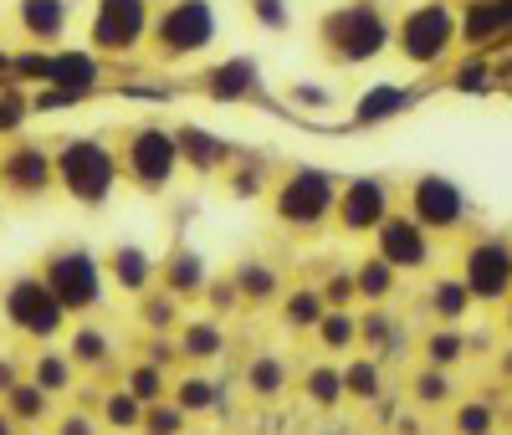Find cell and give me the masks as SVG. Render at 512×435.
I'll return each mask as SVG.
<instances>
[{"mask_svg": "<svg viewBox=\"0 0 512 435\" xmlns=\"http://www.w3.org/2000/svg\"><path fill=\"white\" fill-rule=\"evenodd\" d=\"M333 210H338V180L318 164L287 169L272 190V215L287 231H318L333 221Z\"/></svg>", "mask_w": 512, "mask_h": 435, "instance_id": "1", "label": "cell"}, {"mask_svg": "<svg viewBox=\"0 0 512 435\" xmlns=\"http://www.w3.org/2000/svg\"><path fill=\"white\" fill-rule=\"evenodd\" d=\"M323 41H328V52H333L338 62L359 67V62H374L384 47H390L395 31H390V21L379 16V6H369V0H354V6H338V11L323 21Z\"/></svg>", "mask_w": 512, "mask_h": 435, "instance_id": "2", "label": "cell"}, {"mask_svg": "<svg viewBox=\"0 0 512 435\" xmlns=\"http://www.w3.org/2000/svg\"><path fill=\"white\" fill-rule=\"evenodd\" d=\"M461 282L477 308H502L512 297V241L507 236H477L461 251Z\"/></svg>", "mask_w": 512, "mask_h": 435, "instance_id": "3", "label": "cell"}, {"mask_svg": "<svg viewBox=\"0 0 512 435\" xmlns=\"http://www.w3.org/2000/svg\"><path fill=\"white\" fill-rule=\"evenodd\" d=\"M57 174H62V185L72 200L82 205H103L113 195V180H118V159L108 144L98 139H72L62 154H57Z\"/></svg>", "mask_w": 512, "mask_h": 435, "instance_id": "4", "label": "cell"}, {"mask_svg": "<svg viewBox=\"0 0 512 435\" xmlns=\"http://www.w3.org/2000/svg\"><path fill=\"white\" fill-rule=\"evenodd\" d=\"M456 41V16L446 0H425V6H415L400 26H395V52L410 62V67H431L451 52Z\"/></svg>", "mask_w": 512, "mask_h": 435, "instance_id": "5", "label": "cell"}, {"mask_svg": "<svg viewBox=\"0 0 512 435\" xmlns=\"http://www.w3.org/2000/svg\"><path fill=\"white\" fill-rule=\"evenodd\" d=\"M405 215L431 231V236H451L466 226V215H472V205H466L461 185H451L446 174H415L410 180V195H405Z\"/></svg>", "mask_w": 512, "mask_h": 435, "instance_id": "6", "label": "cell"}, {"mask_svg": "<svg viewBox=\"0 0 512 435\" xmlns=\"http://www.w3.org/2000/svg\"><path fill=\"white\" fill-rule=\"evenodd\" d=\"M395 215V190L379 174H354V180L338 185V210L333 221L344 236H374L384 221Z\"/></svg>", "mask_w": 512, "mask_h": 435, "instance_id": "7", "label": "cell"}, {"mask_svg": "<svg viewBox=\"0 0 512 435\" xmlns=\"http://www.w3.org/2000/svg\"><path fill=\"white\" fill-rule=\"evenodd\" d=\"M123 169H128V180H134L139 190H164L180 174V144H175V134L159 128V123L134 128L128 154H123Z\"/></svg>", "mask_w": 512, "mask_h": 435, "instance_id": "8", "label": "cell"}, {"mask_svg": "<svg viewBox=\"0 0 512 435\" xmlns=\"http://www.w3.org/2000/svg\"><path fill=\"white\" fill-rule=\"evenodd\" d=\"M52 297L62 302V313H88L103 302V267L88 256V251H57L47 261V277Z\"/></svg>", "mask_w": 512, "mask_h": 435, "instance_id": "9", "label": "cell"}, {"mask_svg": "<svg viewBox=\"0 0 512 435\" xmlns=\"http://www.w3.org/2000/svg\"><path fill=\"white\" fill-rule=\"evenodd\" d=\"M374 256H379V261H390L400 277H405V272H425V267L436 261V236H431V231H420L405 210H395L390 221L374 231Z\"/></svg>", "mask_w": 512, "mask_h": 435, "instance_id": "10", "label": "cell"}, {"mask_svg": "<svg viewBox=\"0 0 512 435\" xmlns=\"http://www.w3.org/2000/svg\"><path fill=\"white\" fill-rule=\"evenodd\" d=\"M216 41V11L210 0H175L159 21V47L169 57H195Z\"/></svg>", "mask_w": 512, "mask_h": 435, "instance_id": "11", "label": "cell"}, {"mask_svg": "<svg viewBox=\"0 0 512 435\" xmlns=\"http://www.w3.org/2000/svg\"><path fill=\"white\" fill-rule=\"evenodd\" d=\"M6 318L21 328V333H31V338H52V333H62V302L52 297V287L41 282V277H21V282H11V292H6Z\"/></svg>", "mask_w": 512, "mask_h": 435, "instance_id": "12", "label": "cell"}, {"mask_svg": "<svg viewBox=\"0 0 512 435\" xmlns=\"http://www.w3.org/2000/svg\"><path fill=\"white\" fill-rule=\"evenodd\" d=\"M144 26H149V0H98L93 47L98 52H128V47H139Z\"/></svg>", "mask_w": 512, "mask_h": 435, "instance_id": "13", "label": "cell"}, {"mask_svg": "<svg viewBox=\"0 0 512 435\" xmlns=\"http://www.w3.org/2000/svg\"><path fill=\"white\" fill-rule=\"evenodd\" d=\"M410 108V87L405 82H369L359 103H354V128H379Z\"/></svg>", "mask_w": 512, "mask_h": 435, "instance_id": "14", "label": "cell"}, {"mask_svg": "<svg viewBox=\"0 0 512 435\" xmlns=\"http://www.w3.org/2000/svg\"><path fill=\"white\" fill-rule=\"evenodd\" d=\"M461 36L466 47H512V21L497 0H472L461 16Z\"/></svg>", "mask_w": 512, "mask_h": 435, "instance_id": "15", "label": "cell"}, {"mask_svg": "<svg viewBox=\"0 0 512 435\" xmlns=\"http://www.w3.org/2000/svg\"><path fill=\"white\" fill-rule=\"evenodd\" d=\"M175 144H180V164H190L195 174L231 169V144H226V139H216V134H205V128H195V123H185V128H180Z\"/></svg>", "mask_w": 512, "mask_h": 435, "instance_id": "16", "label": "cell"}, {"mask_svg": "<svg viewBox=\"0 0 512 435\" xmlns=\"http://www.w3.org/2000/svg\"><path fill=\"white\" fill-rule=\"evenodd\" d=\"M226 328L216 323V318H195V323H180V333H175V348H180V359H190V364H216L221 354H226Z\"/></svg>", "mask_w": 512, "mask_h": 435, "instance_id": "17", "label": "cell"}, {"mask_svg": "<svg viewBox=\"0 0 512 435\" xmlns=\"http://www.w3.org/2000/svg\"><path fill=\"white\" fill-rule=\"evenodd\" d=\"M205 287H210V272L190 246H175L164 256V292L169 297H200Z\"/></svg>", "mask_w": 512, "mask_h": 435, "instance_id": "18", "label": "cell"}, {"mask_svg": "<svg viewBox=\"0 0 512 435\" xmlns=\"http://www.w3.org/2000/svg\"><path fill=\"white\" fill-rule=\"evenodd\" d=\"M236 292L246 308H267V302H282V272L267 267V261H241V267L231 272Z\"/></svg>", "mask_w": 512, "mask_h": 435, "instance_id": "19", "label": "cell"}, {"mask_svg": "<svg viewBox=\"0 0 512 435\" xmlns=\"http://www.w3.org/2000/svg\"><path fill=\"white\" fill-rule=\"evenodd\" d=\"M425 308H431V318H436L441 328H461V318L472 313L477 302H472V292H466L461 277H436L431 292H425Z\"/></svg>", "mask_w": 512, "mask_h": 435, "instance_id": "20", "label": "cell"}, {"mask_svg": "<svg viewBox=\"0 0 512 435\" xmlns=\"http://www.w3.org/2000/svg\"><path fill=\"white\" fill-rule=\"evenodd\" d=\"M205 93L216 98V103H241V98H251V93H256V62L231 57V62H221V67H210Z\"/></svg>", "mask_w": 512, "mask_h": 435, "instance_id": "21", "label": "cell"}, {"mask_svg": "<svg viewBox=\"0 0 512 435\" xmlns=\"http://www.w3.org/2000/svg\"><path fill=\"white\" fill-rule=\"evenodd\" d=\"M323 318H328V297H323V287H318V282L282 292V323H287L292 333H313Z\"/></svg>", "mask_w": 512, "mask_h": 435, "instance_id": "22", "label": "cell"}, {"mask_svg": "<svg viewBox=\"0 0 512 435\" xmlns=\"http://www.w3.org/2000/svg\"><path fill=\"white\" fill-rule=\"evenodd\" d=\"M354 282H359V297L369 302V308H390V297L400 292V272L390 267V261H379V256H364L359 261Z\"/></svg>", "mask_w": 512, "mask_h": 435, "instance_id": "23", "label": "cell"}, {"mask_svg": "<svg viewBox=\"0 0 512 435\" xmlns=\"http://www.w3.org/2000/svg\"><path fill=\"white\" fill-rule=\"evenodd\" d=\"M47 82H57V93H62V103H67L72 93H88V87L98 82V62H93L88 52H62V57H52Z\"/></svg>", "mask_w": 512, "mask_h": 435, "instance_id": "24", "label": "cell"}, {"mask_svg": "<svg viewBox=\"0 0 512 435\" xmlns=\"http://www.w3.org/2000/svg\"><path fill=\"white\" fill-rule=\"evenodd\" d=\"M108 272H113V282H118L123 292L144 297V292H149V282H154V261H149V251H144V246H118V251L108 256Z\"/></svg>", "mask_w": 512, "mask_h": 435, "instance_id": "25", "label": "cell"}, {"mask_svg": "<svg viewBox=\"0 0 512 435\" xmlns=\"http://www.w3.org/2000/svg\"><path fill=\"white\" fill-rule=\"evenodd\" d=\"M359 343L369 348L374 359H384V354H400V318L390 313V308H369L364 318H359Z\"/></svg>", "mask_w": 512, "mask_h": 435, "instance_id": "26", "label": "cell"}, {"mask_svg": "<svg viewBox=\"0 0 512 435\" xmlns=\"http://www.w3.org/2000/svg\"><path fill=\"white\" fill-rule=\"evenodd\" d=\"M384 395V359H374V354H354L349 364H344V400H379Z\"/></svg>", "mask_w": 512, "mask_h": 435, "instance_id": "27", "label": "cell"}, {"mask_svg": "<svg viewBox=\"0 0 512 435\" xmlns=\"http://www.w3.org/2000/svg\"><path fill=\"white\" fill-rule=\"evenodd\" d=\"M303 395H308L318 410H338V405H344V364H333V359L308 364V374H303Z\"/></svg>", "mask_w": 512, "mask_h": 435, "instance_id": "28", "label": "cell"}, {"mask_svg": "<svg viewBox=\"0 0 512 435\" xmlns=\"http://www.w3.org/2000/svg\"><path fill=\"white\" fill-rule=\"evenodd\" d=\"M57 174V159H47L41 149H16L11 159H6V180L16 185V190H26V195H36L41 185H47Z\"/></svg>", "mask_w": 512, "mask_h": 435, "instance_id": "29", "label": "cell"}, {"mask_svg": "<svg viewBox=\"0 0 512 435\" xmlns=\"http://www.w3.org/2000/svg\"><path fill=\"white\" fill-rule=\"evenodd\" d=\"M313 333H318V343L328 348V354H354L359 348V313L354 308H328V318Z\"/></svg>", "mask_w": 512, "mask_h": 435, "instance_id": "30", "label": "cell"}, {"mask_svg": "<svg viewBox=\"0 0 512 435\" xmlns=\"http://www.w3.org/2000/svg\"><path fill=\"white\" fill-rule=\"evenodd\" d=\"M420 348H425V364L431 369H456L466 354H472V338H466L461 328H431Z\"/></svg>", "mask_w": 512, "mask_h": 435, "instance_id": "31", "label": "cell"}, {"mask_svg": "<svg viewBox=\"0 0 512 435\" xmlns=\"http://www.w3.org/2000/svg\"><path fill=\"white\" fill-rule=\"evenodd\" d=\"M287 364L277 359V354H256L251 364H246V389H251V395L256 400H277L282 395V389H287Z\"/></svg>", "mask_w": 512, "mask_h": 435, "instance_id": "32", "label": "cell"}, {"mask_svg": "<svg viewBox=\"0 0 512 435\" xmlns=\"http://www.w3.org/2000/svg\"><path fill=\"white\" fill-rule=\"evenodd\" d=\"M21 26L36 41H52L67 26V6H62V0H21Z\"/></svg>", "mask_w": 512, "mask_h": 435, "instance_id": "33", "label": "cell"}, {"mask_svg": "<svg viewBox=\"0 0 512 435\" xmlns=\"http://www.w3.org/2000/svg\"><path fill=\"white\" fill-rule=\"evenodd\" d=\"M497 420H502V410L492 400H461L451 415V430L456 435H497Z\"/></svg>", "mask_w": 512, "mask_h": 435, "instance_id": "34", "label": "cell"}, {"mask_svg": "<svg viewBox=\"0 0 512 435\" xmlns=\"http://www.w3.org/2000/svg\"><path fill=\"white\" fill-rule=\"evenodd\" d=\"M451 389H456V384H451V369H431V364L415 369V379H410V395H415V405H425V410L446 405Z\"/></svg>", "mask_w": 512, "mask_h": 435, "instance_id": "35", "label": "cell"}, {"mask_svg": "<svg viewBox=\"0 0 512 435\" xmlns=\"http://www.w3.org/2000/svg\"><path fill=\"white\" fill-rule=\"evenodd\" d=\"M216 395H221V389L210 384L205 374H185V379L175 384V405H180L185 415H195V410H210V405H216Z\"/></svg>", "mask_w": 512, "mask_h": 435, "instance_id": "36", "label": "cell"}, {"mask_svg": "<svg viewBox=\"0 0 512 435\" xmlns=\"http://www.w3.org/2000/svg\"><path fill=\"white\" fill-rule=\"evenodd\" d=\"M144 410H149V405H139L128 389H118V395H108V405H103V420H108L113 430H144Z\"/></svg>", "mask_w": 512, "mask_h": 435, "instance_id": "37", "label": "cell"}, {"mask_svg": "<svg viewBox=\"0 0 512 435\" xmlns=\"http://www.w3.org/2000/svg\"><path fill=\"white\" fill-rule=\"evenodd\" d=\"M128 395H134L139 405H159V400H164V374H159V364H134V369H128Z\"/></svg>", "mask_w": 512, "mask_h": 435, "instance_id": "38", "label": "cell"}, {"mask_svg": "<svg viewBox=\"0 0 512 435\" xmlns=\"http://www.w3.org/2000/svg\"><path fill=\"white\" fill-rule=\"evenodd\" d=\"M323 297H328V308H354L359 302V282H354V267H338V272H328L323 282Z\"/></svg>", "mask_w": 512, "mask_h": 435, "instance_id": "39", "label": "cell"}, {"mask_svg": "<svg viewBox=\"0 0 512 435\" xmlns=\"http://www.w3.org/2000/svg\"><path fill=\"white\" fill-rule=\"evenodd\" d=\"M11 415L16 420H41L47 415V389L41 384H16L11 389Z\"/></svg>", "mask_w": 512, "mask_h": 435, "instance_id": "40", "label": "cell"}, {"mask_svg": "<svg viewBox=\"0 0 512 435\" xmlns=\"http://www.w3.org/2000/svg\"><path fill=\"white\" fill-rule=\"evenodd\" d=\"M144 430H149V435H180V430H185V410L159 400V405L144 410Z\"/></svg>", "mask_w": 512, "mask_h": 435, "instance_id": "41", "label": "cell"}, {"mask_svg": "<svg viewBox=\"0 0 512 435\" xmlns=\"http://www.w3.org/2000/svg\"><path fill=\"white\" fill-rule=\"evenodd\" d=\"M36 384L47 389V395H52V389H67V384H72V359H57V354H47V359L36 364Z\"/></svg>", "mask_w": 512, "mask_h": 435, "instance_id": "42", "label": "cell"}, {"mask_svg": "<svg viewBox=\"0 0 512 435\" xmlns=\"http://www.w3.org/2000/svg\"><path fill=\"white\" fill-rule=\"evenodd\" d=\"M72 359H82V364H98V359H108V338H103L98 328H82V333L72 338Z\"/></svg>", "mask_w": 512, "mask_h": 435, "instance_id": "43", "label": "cell"}, {"mask_svg": "<svg viewBox=\"0 0 512 435\" xmlns=\"http://www.w3.org/2000/svg\"><path fill=\"white\" fill-rule=\"evenodd\" d=\"M205 302H210L216 313H236V308H241V292H236L231 277H221V282H210V287H205Z\"/></svg>", "mask_w": 512, "mask_h": 435, "instance_id": "44", "label": "cell"}, {"mask_svg": "<svg viewBox=\"0 0 512 435\" xmlns=\"http://www.w3.org/2000/svg\"><path fill=\"white\" fill-rule=\"evenodd\" d=\"M456 87H461V93H487V87H492L487 62H482V57H477V62H466V67L456 72Z\"/></svg>", "mask_w": 512, "mask_h": 435, "instance_id": "45", "label": "cell"}, {"mask_svg": "<svg viewBox=\"0 0 512 435\" xmlns=\"http://www.w3.org/2000/svg\"><path fill=\"white\" fill-rule=\"evenodd\" d=\"M292 103H297V108H328L333 98L323 93V87H292Z\"/></svg>", "mask_w": 512, "mask_h": 435, "instance_id": "46", "label": "cell"}, {"mask_svg": "<svg viewBox=\"0 0 512 435\" xmlns=\"http://www.w3.org/2000/svg\"><path fill=\"white\" fill-rule=\"evenodd\" d=\"M251 11H256V21H267V26H282L287 21L282 0H251Z\"/></svg>", "mask_w": 512, "mask_h": 435, "instance_id": "47", "label": "cell"}, {"mask_svg": "<svg viewBox=\"0 0 512 435\" xmlns=\"http://www.w3.org/2000/svg\"><path fill=\"white\" fill-rule=\"evenodd\" d=\"M62 435H93V425L77 420V415H67V420H62Z\"/></svg>", "mask_w": 512, "mask_h": 435, "instance_id": "48", "label": "cell"}, {"mask_svg": "<svg viewBox=\"0 0 512 435\" xmlns=\"http://www.w3.org/2000/svg\"><path fill=\"white\" fill-rule=\"evenodd\" d=\"M0 389H6V395L16 389V374H11V364H0Z\"/></svg>", "mask_w": 512, "mask_h": 435, "instance_id": "49", "label": "cell"}, {"mask_svg": "<svg viewBox=\"0 0 512 435\" xmlns=\"http://www.w3.org/2000/svg\"><path fill=\"white\" fill-rule=\"evenodd\" d=\"M497 369H502V379H507V384H512V348H507V354H502V359H497Z\"/></svg>", "mask_w": 512, "mask_h": 435, "instance_id": "50", "label": "cell"}, {"mask_svg": "<svg viewBox=\"0 0 512 435\" xmlns=\"http://www.w3.org/2000/svg\"><path fill=\"white\" fill-rule=\"evenodd\" d=\"M502 328H507V333H512V297H507V302H502Z\"/></svg>", "mask_w": 512, "mask_h": 435, "instance_id": "51", "label": "cell"}, {"mask_svg": "<svg viewBox=\"0 0 512 435\" xmlns=\"http://www.w3.org/2000/svg\"><path fill=\"white\" fill-rule=\"evenodd\" d=\"M497 6H502V11H507V21H512V0H497Z\"/></svg>", "mask_w": 512, "mask_h": 435, "instance_id": "52", "label": "cell"}, {"mask_svg": "<svg viewBox=\"0 0 512 435\" xmlns=\"http://www.w3.org/2000/svg\"><path fill=\"white\" fill-rule=\"evenodd\" d=\"M0 435H11V425H6V420H0Z\"/></svg>", "mask_w": 512, "mask_h": 435, "instance_id": "53", "label": "cell"}]
</instances>
